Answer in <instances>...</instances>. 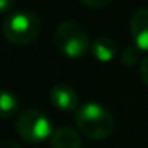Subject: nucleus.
I'll list each match as a JSON object with an SVG mask.
<instances>
[{
  "instance_id": "nucleus-1",
  "label": "nucleus",
  "mask_w": 148,
  "mask_h": 148,
  "mask_svg": "<svg viewBox=\"0 0 148 148\" xmlns=\"http://www.w3.org/2000/svg\"><path fill=\"white\" fill-rule=\"evenodd\" d=\"M75 124L91 140H103L115 129L112 113L97 102H86L75 112Z\"/></svg>"
},
{
  "instance_id": "nucleus-2",
  "label": "nucleus",
  "mask_w": 148,
  "mask_h": 148,
  "mask_svg": "<svg viewBox=\"0 0 148 148\" xmlns=\"http://www.w3.org/2000/svg\"><path fill=\"white\" fill-rule=\"evenodd\" d=\"M2 32L13 45H29L40 34V19L32 11H13L2 23Z\"/></svg>"
},
{
  "instance_id": "nucleus-3",
  "label": "nucleus",
  "mask_w": 148,
  "mask_h": 148,
  "mask_svg": "<svg viewBox=\"0 0 148 148\" xmlns=\"http://www.w3.org/2000/svg\"><path fill=\"white\" fill-rule=\"evenodd\" d=\"M54 42L58 49L64 56L72 59L81 58L91 49V42L88 32L75 21H64L56 29Z\"/></svg>"
},
{
  "instance_id": "nucleus-4",
  "label": "nucleus",
  "mask_w": 148,
  "mask_h": 148,
  "mask_svg": "<svg viewBox=\"0 0 148 148\" xmlns=\"http://www.w3.org/2000/svg\"><path fill=\"white\" fill-rule=\"evenodd\" d=\"M16 132L27 143H40L53 135V124L45 113L35 108L23 112L16 119Z\"/></svg>"
},
{
  "instance_id": "nucleus-5",
  "label": "nucleus",
  "mask_w": 148,
  "mask_h": 148,
  "mask_svg": "<svg viewBox=\"0 0 148 148\" xmlns=\"http://www.w3.org/2000/svg\"><path fill=\"white\" fill-rule=\"evenodd\" d=\"M49 100L58 110L72 112L78 108V96L77 91L69 84H56L49 91Z\"/></svg>"
},
{
  "instance_id": "nucleus-6",
  "label": "nucleus",
  "mask_w": 148,
  "mask_h": 148,
  "mask_svg": "<svg viewBox=\"0 0 148 148\" xmlns=\"http://www.w3.org/2000/svg\"><path fill=\"white\" fill-rule=\"evenodd\" d=\"M132 38L140 51H148V8H138L131 18Z\"/></svg>"
},
{
  "instance_id": "nucleus-7",
  "label": "nucleus",
  "mask_w": 148,
  "mask_h": 148,
  "mask_svg": "<svg viewBox=\"0 0 148 148\" xmlns=\"http://www.w3.org/2000/svg\"><path fill=\"white\" fill-rule=\"evenodd\" d=\"M49 145L51 148H81V137L73 127L62 126L53 132Z\"/></svg>"
},
{
  "instance_id": "nucleus-8",
  "label": "nucleus",
  "mask_w": 148,
  "mask_h": 148,
  "mask_svg": "<svg viewBox=\"0 0 148 148\" xmlns=\"http://www.w3.org/2000/svg\"><path fill=\"white\" fill-rule=\"evenodd\" d=\"M118 46L108 37H99L91 43V53L100 62H110L116 56Z\"/></svg>"
},
{
  "instance_id": "nucleus-9",
  "label": "nucleus",
  "mask_w": 148,
  "mask_h": 148,
  "mask_svg": "<svg viewBox=\"0 0 148 148\" xmlns=\"http://www.w3.org/2000/svg\"><path fill=\"white\" fill-rule=\"evenodd\" d=\"M0 110H2V116L5 119H8L18 110V99L11 91L3 89L2 99H0Z\"/></svg>"
},
{
  "instance_id": "nucleus-10",
  "label": "nucleus",
  "mask_w": 148,
  "mask_h": 148,
  "mask_svg": "<svg viewBox=\"0 0 148 148\" xmlns=\"http://www.w3.org/2000/svg\"><path fill=\"white\" fill-rule=\"evenodd\" d=\"M140 58V49L137 46H127L121 54V61L124 65H135Z\"/></svg>"
},
{
  "instance_id": "nucleus-11",
  "label": "nucleus",
  "mask_w": 148,
  "mask_h": 148,
  "mask_svg": "<svg viewBox=\"0 0 148 148\" xmlns=\"http://www.w3.org/2000/svg\"><path fill=\"white\" fill-rule=\"evenodd\" d=\"M138 73H140V78L145 84L148 86V56L143 58L140 61V67H138Z\"/></svg>"
},
{
  "instance_id": "nucleus-12",
  "label": "nucleus",
  "mask_w": 148,
  "mask_h": 148,
  "mask_svg": "<svg viewBox=\"0 0 148 148\" xmlns=\"http://www.w3.org/2000/svg\"><path fill=\"white\" fill-rule=\"evenodd\" d=\"M86 7H91V8H102L105 5H108L112 0H81Z\"/></svg>"
},
{
  "instance_id": "nucleus-13",
  "label": "nucleus",
  "mask_w": 148,
  "mask_h": 148,
  "mask_svg": "<svg viewBox=\"0 0 148 148\" xmlns=\"http://www.w3.org/2000/svg\"><path fill=\"white\" fill-rule=\"evenodd\" d=\"M13 5H14V0H0V11L8 13L13 8Z\"/></svg>"
},
{
  "instance_id": "nucleus-14",
  "label": "nucleus",
  "mask_w": 148,
  "mask_h": 148,
  "mask_svg": "<svg viewBox=\"0 0 148 148\" xmlns=\"http://www.w3.org/2000/svg\"><path fill=\"white\" fill-rule=\"evenodd\" d=\"M2 148H21L18 143H14L13 140H8V138H5V140H2Z\"/></svg>"
}]
</instances>
